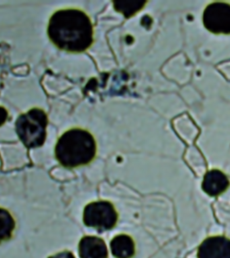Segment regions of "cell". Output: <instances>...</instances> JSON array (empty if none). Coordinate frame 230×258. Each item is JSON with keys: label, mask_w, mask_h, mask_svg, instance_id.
Masks as SVG:
<instances>
[{"label": "cell", "mask_w": 230, "mask_h": 258, "mask_svg": "<svg viewBox=\"0 0 230 258\" xmlns=\"http://www.w3.org/2000/svg\"><path fill=\"white\" fill-rule=\"evenodd\" d=\"M230 182L227 175L217 169L208 171L204 175L202 189L210 197L221 196L229 188Z\"/></svg>", "instance_id": "obj_7"}, {"label": "cell", "mask_w": 230, "mask_h": 258, "mask_svg": "<svg viewBox=\"0 0 230 258\" xmlns=\"http://www.w3.org/2000/svg\"><path fill=\"white\" fill-rule=\"evenodd\" d=\"M197 258H230V239L225 236H209L198 247Z\"/></svg>", "instance_id": "obj_6"}, {"label": "cell", "mask_w": 230, "mask_h": 258, "mask_svg": "<svg viewBox=\"0 0 230 258\" xmlns=\"http://www.w3.org/2000/svg\"><path fill=\"white\" fill-rule=\"evenodd\" d=\"M97 145L93 136L81 128H72L62 135L55 147V155L64 167H76L94 158Z\"/></svg>", "instance_id": "obj_2"}, {"label": "cell", "mask_w": 230, "mask_h": 258, "mask_svg": "<svg viewBox=\"0 0 230 258\" xmlns=\"http://www.w3.org/2000/svg\"><path fill=\"white\" fill-rule=\"evenodd\" d=\"M48 258H76L75 256L73 255L72 252L70 251H64L61 252L56 254V255L50 256Z\"/></svg>", "instance_id": "obj_12"}, {"label": "cell", "mask_w": 230, "mask_h": 258, "mask_svg": "<svg viewBox=\"0 0 230 258\" xmlns=\"http://www.w3.org/2000/svg\"><path fill=\"white\" fill-rule=\"evenodd\" d=\"M83 220L88 227L105 231L116 226L118 214L111 203L105 201L92 202L84 208Z\"/></svg>", "instance_id": "obj_4"}, {"label": "cell", "mask_w": 230, "mask_h": 258, "mask_svg": "<svg viewBox=\"0 0 230 258\" xmlns=\"http://www.w3.org/2000/svg\"><path fill=\"white\" fill-rule=\"evenodd\" d=\"M202 21L205 29L215 35H230V5L214 2L204 9Z\"/></svg>", "instance_id": "obj_5"}, {"label": "cell", "mask_w": 230, "mask_h": 258, "mask_svg": "<svg viewBox=\"0 0 230 258\" xmlns=\"http://www.w3.org/2000/svg\"><path fill=\"white\" fill-rule=\"evenodd\" d=\"M79 255L81 258H107V245L97 236H84L80 242Z\"/></svg>", "instance_id": "obj_8"}, {"label": "cell", "mask_w": 230, "mask_h": 258, "mask_svg": "<svg viewBox=\"0 0 230 258\" xmlns=\"http://www.w3.org/2000/svg\"><path fill=\"white\" fill-rule=\"evenodd\" d=\"M111 253L117 258H131L135 254V243L131 236L119 234L110 243Z\"/></svg>", "instance_id": "obj_9"}, {"label": "cell", "mask_w": 230, "mask_h": 258, "mask_svg": "<svg viewBox=\"0 0 230 258\" xmlns=\"http://www.w3.org/2000/svg\"><path fill=\"white\" fill-rule=\"evenodd\" d=\"M48 116L40 108H33L19 116L15 123L19 139L27 149L42 147L46 139Z\"/></svg>", "instance_id": "obj_3"}, {"label": "cell", "mask_w": 230, "mask_h": 258, "mask_svg": "<svg viewBox=\"0 0 230 258\" xmlns=\"http://www.w3.org/2000/svg\"><path fill=\"white\" fill-rule=\"evenodd\" d=\"M50 42L69 53L85 52L94 43V28L88 14L79 9L67 8L51 15L47 28Z\"/></svg>", "instance_id": "obj_1"}, {"label": "cell", "mask_w": 230, "mask_h": 258, "mask_svg": "<svg viewBox=\"0 0 230 258\" xmlns=\"http://www.w3.org/2000/svg\"><path fill=\"white\" fill-rule=\"evenodd\" d=\"M1 212V239H9L11 236L14 228H15V222L10 213L4 209L0 210Z\"/></svg>", "instance_id": "obj_11"}, {"label": "cell", "mask_w": 230, "mask_h": 258, "mask_svg": "<svg viewBox=\"0 0 230 258\" xmlns=\"http://www.w3.org/2000/svg\"><path fill=\"white\" fill-rule=\"evenodd\" d=\"M113 9L125 16L126 19L133 17L143 10L147 1H113Z\"/></svg>", "instance_id": "obj_10"}]
</instances>
